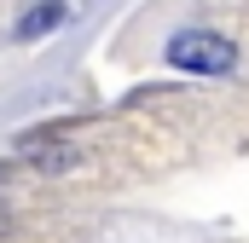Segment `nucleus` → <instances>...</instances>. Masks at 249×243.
<instances>
[{"label":"nucleus","mask_w":249,"mask_h":243,"mask_svg":"<svg viewBox=\"0 0 249 243\" xmlns=\"http://www.w3.org/2000/svg\"><path fill=\"white\" fill-rule=\"evenodd\" d=\"M18 156L41 174H70L75 168V145L58 139V133H18Z\"/></svg>","instance_id":"nucleus-2"},{"label":"nucleus","mask_w":249,"mask_h":243,"mask_svg":"<svg viewBox=\"0 0 249 243\" xmlns=\"http://www.w3.org/2000/svg\"><path fill=\"white\" fill-rule=\"evenodd\" d=\"M64 17H70V12H64V0H41V6H29V12H23L18 35H23V41H41V35H53V29H58Z\"/></svg>","instance_id":"nucleus-3"},{"label":"nucleus","mask_w":249,"mask_h":243,"mask_svg":"<svg viewBox=\"0 0 249 243\" xmlns=\"http://www.w3.org/2000/svg\"><path fill=\"white\" fill-rule=\"evenodd\" d=\"M232 58H238L232 41L214 35V29H180V35L168 41V64L186 69V75H226Z\"/></svg>","instance_id":"nucleus-1"}]
</instances>
